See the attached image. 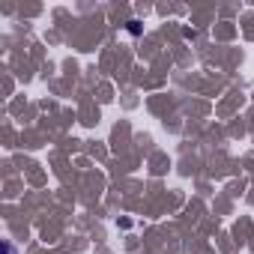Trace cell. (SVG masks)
I'll return each mask as SVG.
<instances>
[{
  "mask_svg": "<svg viewBox=\"0 0 254 254\" xmlns=\"http://www.w3.org/2000/svg\"><path fill=\"white\" fill-rule=\"evenodd\" d=\"M129 33L138 36V33H141V21H129Z\"/></svg>",
  "mask_w": 254,
  "mask_h": 254,
  "instance_id": "cell-1",
  "label": "cell"
}]
</instances>
